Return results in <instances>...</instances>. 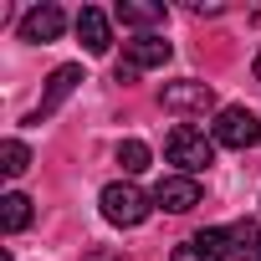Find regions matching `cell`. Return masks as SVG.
Masks as SVG:
<instances>
[{"label":"cell","instance_id":"30bf717a","mask_svg":"<svg viewBox=\"0 0 261 261\" xmlns=\"http://www.w3.org/2000/svg\"><path fill=\"white\" fill-rule=\"evenodd\" d=\"M123 26H134V31H144V26H164V6L159 0H118V11H113ZM149 36V31H144Z\"/></svg>","mask_w":261,"mask_h":261},{"label":"cell","instance_id":"6da1fadb","mask_svg":"<svg viewBox=\"0 0 261 261\" xmlns=\"http://www.w3.org/2000/svg\"><path fill=\"white\" fill-rule=\"evenodd\" d=\"M97 205H102V220L108 225H144L149 220V210H154V195H144L134 179H113L102 195H97Z\"/></svg>","mask_w":261,"mask_h":261},{"label":"cell","instance_id":"8fae6325","mask_svg":"<svg viewBox=\"0 0 261 261\" xmlns=\"http://www.w3.org/2000/svg\"><path fill=\"white\" fill-rule=\"evenodd\" d=\"M230 256L236 261H261V225L256 220H236L230 225Z\"/></svg>","mask_w":261,"mask_h":261},{"label":"cell","instance_id":"7a4b0ae2","mask_svg":"<svg viewBox=\"0 0 261 261\" xmlns=\"http://www.w3.org/2000/svg\"><path fill=\"white\" fill-rule=\"evenodd\" d=\"M164 159H169L179 174H190V179H195L200 169H210V164H215V139H205L200 128H185V123H179L174 134L164 139Z\"/></svg>","mask_w":261,"mask_h":261},{"label":"cell","instance_id":"7c38bea8","mask_svg":"<svg viewBox=\"0 0 261 261\" xmlns=\"http://www.w3.org/2000/svg\"><path fill=\"white\" fill-rule=\"evenodd\" d=\"M0 225H6V230H11V236H16V230H26V225H31V200H26V195H21V190H11V195H6V200H0Z\"/></svg>","mask_w":261,"mask_h":261},{"label":"cell","instance_id":"8992f818","mask_svg":"<svg viewBox=\"0 0 261 261\" xmlns=\"http://www.w3.org/2000/svg\"><path fill=\"white\" fill-rule=\"evenodd\" d=\"M62 26H67V16L57 11V6H31L26 16H21V41H57L62 36Z\"/></svg>","mask_w":261,"mask_h":261},{"label":"cell","instance_id":"4fadbf2b","mask_svg":"<svg viewBox=\"0 0 261 261\" xmlns=\"http://www.w3.org/2000/svg\"><path fill=\"white\" fill-rule=\"evenodd\" d=\"M118 164H123V174H144V169H149V144L123 139V144H118Z\"/></svg>","mask_w":261,"mask_h":261},{"label":"cell","instance_id":"9a60e30c","mask_svg":"<svg viewBox=\"0 0 261 261\" xmlns=\"http://www.w3.org/2000/svg\"><path fill=\"white\" fill-rule=\"evenodd\" d=\"M195 246L205 251V261H220V256H230V230H215V225H210V230L195 236Z\"/></svg>","mask_w":261,"mask_h":261},{"label":"cell","instance_id":"9c48e42d","mask_svg":"<svg viewBox=\"0 0 261 261\" xmlns=\"http://www.w3.org/2000/svg\"><path fill=\"white\" fill-rule=\"evenodd\" d=\"M169 57H174V46H169L164 36H154V31L128 41V67H139V72H144V67H164Z\"/></svg>","mask_w":261,"mask_h":261},{"label":"cell","instance_id":"ba28073f","mask_svg":"<svg viewBox=\"0 0 261 261\" xmlns=\"http://www.w3.org/2000/svg\"><path fill=\"white\" fill-rule=\"evenodd\" d=\"M77 36H82V46H87L92 57H102V51L113 46V31H108V16H102L97 6H82V11H77Z\"/></svg>","mask_w":261,"mask_h":261},{"label":"cell","instance_id":"5bb4252c","mask_svg":"<svg viewBox=\"0 0 261 261\" xmlns=\"http://www.w3.org/2000/svg\"><path fill=\"white\" fill-rule=\"evenodd\" d=\"M0 159H6V164H0V169H6V174H11V179H16V174H26V169H31V149H26V144H21V139H6V144H0Z\"/></svg>","mask_w":261,"mask_h":261},{"label":"cell","instance_id":"3957f363","mask_svg":"<svg viewBox=\"0 0 261 261\" xmlns=\"http://www.w3.org/2000/svg\"><path fill=\"white\" fill-rule=\"evenodd\" d=\"M210 139H215V149H251L261 139V118L251 108H220Z\"/></svg>","mask_w":261,"mask_h":261},{"label":"cell","instance_id":"2e32d148","mask_svg":"<svg viewBox=\"0 0 261 261\" xmlns=\"http://www.w3.org/2000/svg\"><path fill=\"white\" fill-rule=\"evenodd\" d=\"M169 261H205V251L190 241V246H174V256H169Z\"/></svg>","mask_w":261,"mask_h":261},{"label":"cell","instance_id":"277c9868","mask_svg":"<svg viewBox=\"0 0 261 261\" xmlns=\"http://www.w3.org/2000/svg\"><path fill=\"white\" fill-rule=\"evenodd\" d=\"M159 108L164 113H210L215 108V92H210V82H195V77L164 82L159 87Z\"/></svg>","mask_w":261,"mask_h":261},{"label":"cell","instance_id":"52a82bcc","mask_svg":"<svg viewBox=\"0 0 261 261\" xmlns=\"http://www.w3.org/2000/svg\"><path fill=\"white\" fill-rule=\"evenodd\" d=\"M77 82H87V77H82V67H57V72H51V82H46V97H41V108L31 113V123L51 118V113H57V108L72 97V87H77Z\"/></svg>","mask_w":261,"mask_h":261},{"label":"cell","instance_id":"e0dca14e","mask_svg":"<svg viewBox=\"0 0 261 261\" xmlns=\"http://www.w3.org/2000/svg\"><path fill=\"white\" fill-rule=\"evenodd\" d=\"M251 72H256V82H261V51H256V62H251Z\"/></svg>","mask_w":261,"mask_h":261},{"label":"cell","instance_id":"5b68a950","mask_svg":"<svg viewBox=\"0 0 261 261\" xmlns=\"http://www.w3.org/2000/svg\"><path fill=\"white\" fill-rule=\"evenodd\" d=\"M154 205L169 210V215L195 210V205H200V179H190V174H169V179H159V185H154Z\"/></svg>","mask_w":261,"mask_h":261}]
</instances>
